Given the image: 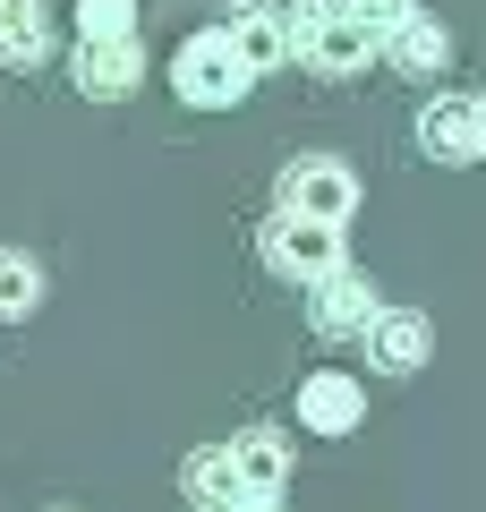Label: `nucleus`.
Masks as SVG:
<instances>
[{
	"mask_svg": "<svg viewBox=\"0 0 486 512\" xmlns=\"http://www.w3.org/2000/svg\"><path fill=\"white\" fill-rule=\"evenodd\" d=\"M222 35H231V52L248 60V77H265V69H282V60H290V9L239 0L231 18H222Z\"/></svg>",
	"mask_w": 486,
	"mask_h": 512,
	"instance_id": "0eeeda50",
	"label": "nucleus"
},
{
	"mask_svg": "<svg viewBox=\"0 0 486 512\" xmlns=\"http://www.w3.org/2000/svg\"><path fill=\"white\" fill-rule=\"evenodd\" d=\"M52 52V18L43 0H0V69H35Z\"/></svg>",
	"mask_w": 486,
	"mask_h": 512,
	"instance_id": "ddd939ff",
	"label": "nucleus"
},
{
	"mask_svg": "<svg viewBox=\"0 0 486 512\" xmlns=\"http://www.w3.org/2000/svg\"><path fill=\"white\" fill-rule=\"evenodd\" d=\"M427 316L418 308H384L376 325H367V359H376V376H418L427 367Z\"/></svg>",
	"mask_w": 486,
	"mask_h": 512,
	"instance_id": "9d476101",
	"label": "nucleus"
},
{
	"mask_svg": "<svg viewBox=\"0 0 486 512\" xmlns=\"http://www.w3.org/2000/svg\"><path fill=\"white\" fill-rule=\"evenodd\" d=\"M282 214L333 222V231H342V222L359 214V180H350V163H333V154H299V163L282 171Z\"/></svg>",
	"mask_w": 486,
	"mask_h": 512,
	"instance_id": "20e7f679",
	"label": "nucleus"
},
{
	"mask_svg": "<svg viewBox=\"0 0 486 512\" xmlns=\"http://www.w3.org/2000/svg\"><path fill=\"white\" fill-rule=\"evenodd\" d=\"M376 60H393L401 77H435V69L452 60V35H444V18H427V9L410 0V9L393 18V35H384V52H376Z\"/></svg>",
	"mask_w": 486,
	"mask_h": 512,
	"instance_id": "1a4fd4ad",
	"label": "nucleus"
},
{
	"mask_svg": "<svg viewBox=\"0 0 486 512\" xmlns=\"http://www.w3.org/2000/svg\"><path fill=\"white\" fill-rule=\"evenodd\" d=\"M188 495H197L205 512H248V487H239V470H231V444L188 453Z\"/></svg>",
	"mask_w": 486,
	"mask_h": 512,
	"instance_id": "4468645a",
	"label": "nucleus"
},
{
	"mask_svg": "<svg viewBox=\"0 0 486 512\" xmlns=\"http://www.w3.org/2000/svg\"><path fill=\"white\" fill-rule=\"evenodd\" d=\"M418 146H427L435 163H478V103L435 94V103L418 111Z\"/></svg>",
	"mask_w": 486,
	"mask_h": 512,
	"instance_id": "f8f14e48",
	"label": "nucleus"
},
{
	"mask_svg": "<svg viewBox=\"0 0 486 512\" xmlns=\"http://www.w3.org/2000/svg\"><path fill=\"white\" fill-rule=\"evenodd\" d=\"M290 52L307 69H324V77H350V69H367L384 52V26L367 18L359 0H299L290 9Z\"/></svg>",
	"mask_w": 486,
	"mask_h": 512,
	"instance_id": "f257e3e1",
	"label": "nucleus"
},
{
	"mask_svg": "<svg viewBox=\"0 0 486 512\" xmlns=\"http://www.w3.org/2000/svg\"><path fill=\"white\" fill-rule=\"evenodd\" d=\"M231 470H239V487H248V504H273L282 478H290L282 427H248V436H231Z\"/></svg>",
	"mask_w": 486,
	"mask_h": 512,
	"instance_id": "9b49d317",
	"label": "nucleus"
},
{
	"mask_svg": "<svg viewBox=\"0 0 486 512\" xmlns=\"http://www.w3.org/2000/svg\"><path fill=\"white\" fill-rule=\"evenodd\" d=\"M256 248H265V265H273L282 282H299V291H316L324 274H342V231H333V222H299V214H273Z\"/></svg>",
	"mask_w": 486,
	"mask_h": 512,
	"instance_id": "7ed1b4c3",
	"label": "nucleus"
},
{
	"mask_svg": "<svg viewBox=\"0 0 486 512\" xmlns=\"http://www.w3.org/2000/svg\"><path fill=\"white\" fill-rule=\"evenodd\" d=\"M359 419H367V393L342 376V367H316V376L299 384V427H316V436H350Z\"/></svg>",
	"mask_w": 486,
	"mask_h": 512,
	"instance_id": "6e6552de",
	"label": "nucleus"
},
{
	"mask_svg": "<svg viewBox=\"0 0 486 512\" xmlns=\"http://www.w3.org/2000/svg\"><path fill=\"white\" fill-rule=\"evenodd\" d=\"M171 86H180L188 111H231L239 94L256 86V77H248V60L231 52V35H222V26H205V35L180 43V60H171Z\"/></svg>",
	"mask_w": 486,
	"mask_h": 512,
	"instance_id": "f03ea898",
	"label": "nucleus"
},
{
	"mask_svg": "<svg viewBox=\"0 0 486 512\" xmlns=\"http://www.w3.org/2000/svg\"><path fill=\"white\" fill-rule=\"evenodd\" d=\"M248 512H282V504H248Z\"/></svg>",
	"mask_w": 486,
	"mask_h": 512,
	"instance_id": "a211bd4d",
	"label": "nucleus"
},
{
	"mask_svg": "<svg viewBox=\"0 0 486 512\" xmlns=\"http://www.w3.org/2000/svg\"><path fill=\"white\" fill-rule=\"evenodd\" d=\"M137 35V0H77V43Z\"/></svg>",
	"mask_w": 486,
	"mask_h": 512,
	"instance_id": "dca6fc26",
	"label": "nucleus"
},
{
	"mask_svg": "<svg viewBox=\"0 0 486 512\" xmlns=\"http://www.w3.org/2000/svg\"><path fill=\"white\" fill-rule=\"evenodd\" d=\"M376 316H384L376 282H367V274H350V265H342V274H324L316 291H307V325H316L324 342H342V333H367Z\"/></svg>",
	"mask_w": 486,
	"mask_h": 512,
	"instance_id": "39448f33",
	"label": "nucleus"
},
{
	"mask_svg": "<svg viewBox=\"0 0 486 512\" xmlns=\"http://www.w3.org/2000/svg\"><path fill=\"white\" fill-rule=\"evenodd\" d=\"M35 308H43V265L26 248H0V325H18Z\"/></svg>",
	"mask_w": 486,
	"mask_h": 512,
	"instance_id": "2eb2a0df",
	"label": "nucleus"
},
{
	"mask_svg": "<svg viewBox=\"0 0 486 512\" xmlns=\"http://www.w3.org/2000/svg\"><path fill=\"white\" fill-rule=\"evenodd\" d=\"M478 163H486V103H478Z\"/></svg>",
	"mask_w": 486,
	"mask_h": 512,
	"instance_id": "f3484780",
	"label": "nucleus"
},
{
	"mask_svg": "<svg viewBox=\"0 0 486 512\" xmlns=\"http://www.w3.org/2000/svg\"><path fill=\"white\" fill-rule=\"evenodd\" d=\"M77 86L94 103H128L145 86V43L137 35H111V43H77Z\"/></svg>",
	"mask_w": 486,
	"mask_h": 512,
	"instance_id": "423d86ee",
	"label": "nucleus"
}]
</instances>
